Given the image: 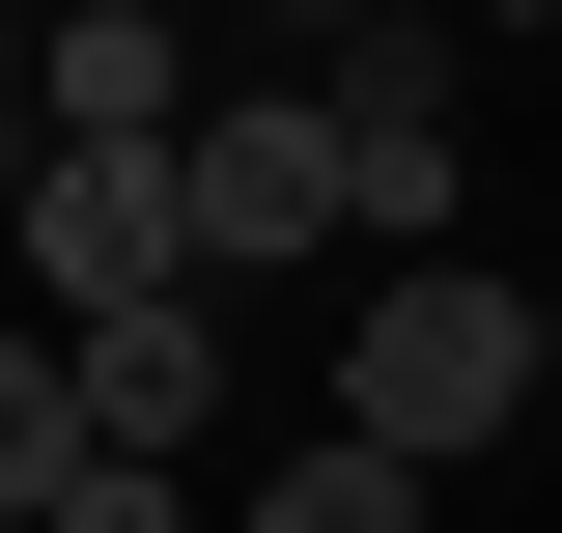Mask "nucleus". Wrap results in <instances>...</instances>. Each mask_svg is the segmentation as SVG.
<instances>
[{
	"mask_svg": "<svg viewBox=\"0 0 562 533\" xmlns=\"http://www.w3.org/2000/svg\"><path fill=\"white\" fill-rule=\"evenodd\" d=\"M535 281H479V253H394L366 281V337H338V450H394V477H450V450H506L535 421Z\"/></svg>",
	"mask_w": 562,
	"mask_h": 533,
	"instance_id": "obj_1",
	"label": "nucleus"
},
{
	"mask_svg": "<svg viewBox=\"0 0 562 533\" xmlns=\"http://www.w3.org/2000/svg\"><path fill=\"white\" fill-rule=\"evenodd\" d=\"M281 253H338V140H310V84L169 113V281H281Z\"/></svg>",
	"mask_w": 562,
	"mask_h": 533,
	"instance_id": "obj_2",
	"label": "nucleus"
},
{
	"mask_svg": "<svg viewBox=\"0 0 562 533\" xmlns=\"http://www.w3.org/2000/svg\"><path fill=\"white\" fill-rule=\"evenodd\" d=\"M0 225H29V337L140 309V281H169V140H29V169H0Z\"/></svg>",
	"mask_w": 562,
	"mask_h": 533,
	"instance_id": "obj_3",
	"label": "nucleus"
},
{
	"mask_svg": "<svg viewBox=\"0 0 562 533\" xmlns=\"http://www.w3.org/2000/svg\"><path fill=\"white\" fill-rule=\"evenodd\" d=\"M225 365H254V337H225V281H140V309H85V337H57L85 450H198V421H225Z\"/></svg>",
	"mask_w": 562,
	"mask_h": 533,
	"instance_id": "obj_4",
	"label": "nucleus"
},
{
	"mask_svg": "<svg viewBox=\"0 0 562 533\" xmlns=\"http://www.w3.org/2000/svg\"><path fill=\"white\" fill-rule=\"evenodd\" d=\"M29 84H57V140H169V113H198V84H169V0H57Z\"/></svg>",
	"mask_w": 562,
	"mask_h": 533,
	"instance_id": "obj_5",
	"label": "nucleus"
},
{
	"mask_svg": "<svg viewBox=\"0 0 562 533\" xmlns=\"http://www.w3.org/2000/svg\"><path fill=\"white\" fill-rule=\"evenodd\" d=\"M225 533H422V477H394V450H338V421H310V450H281V477H254V506H225Z\"/></svg>",
	"mask_w": 562,
	"mask_h": 533,
	"instance_id": "obj_6",
	"label": "nucleus"
},
{
	"mask_svg": "<svg viewBox=\"0 0 562 533\" xmlns=\"http://www.w3.org/2000/svg\"><path fill=\"white\" fill-rule=\"evenodd\" d=\"M29 533H198V477H169V450H57V477H29Z\"/></svg>",
	"mask_w": 562,
	"mask_h": 533,
	"instance_id": "obj_7",
	"label": "nucleus"
},
{
	"mask_svg": "<svg viewBox=\"0 0 562 533\" xmlns=\"http://www.w3.org/2000/svg\"><path fill=\"white\" fill-rule=\"evenodd\" d=\"M85 450V394H57V337H0V533H29V477Z\"/></svg>",
	"mask_w": 562,
	"mask_h": 533,
	"instance_id": "obj_8",
	"label": "nucleus"
},
{
	"mask_svg": "<svg viewBox=\"0 0 562 533\" xmlns=\"http://www.w3.org/2000/svg\"><path fill=\"white\" fill-rule=\"evenodd\" d=\"M254 29H310V57H338V29H366V0H254Z\"/></svg>",
	"mask_w": 562,
	"mask_h": 533,
	"instance_id": "obj_9",
	"label": "nucleus"
},
{
	"mask_svg": "<svg viewBox=\"0 0 562 533\" xmlns=\"http://www.w3.org/2000/svg\"><path fill=\"white\" fill-rule=\"evenodd\" d=\"M0 84H29V0H0Z\"/></svg>",
	"mask_w": 562,
	"mask_h": 533,
	"instance_id": "obj_10",
	"label": "nucleus"
},
{
	"mask_svg": "<svg viewBox=\"0 0 562 533\" xmlns=\"http://www.w3.org/2000/svg\"><path fill=\"white\" fill-rule=\"evenodd\" d=\"M198 533H225V506H198Z\"/></svg>",
	"mask_w": 562,
	"mask_h": 533,
	"instance_id": "obj_11",
	"label": "nucleus"
}]
</instances>
